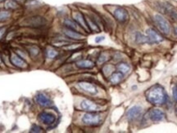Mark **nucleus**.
I'll return each mask as SVG.
<instances>
[{
  "label": "nucleus",
  "instance_id": "nucleus-20",
  "mask_svg": "<svg viewBox=\"0 0 177 133\" xmlns=\"http://www.w3.org/2000/svg\"><path fill=\"white\" fill-rule=\"evenodd\" d=\"M45 23L43 18H40V16H35L28 20V25L33 27H40Z\"/></svg>",
  "mask_w": 177,
  "mask_h": 133
},
{
  "label": "nucleus",
  "instance_id": "nucleus-24",
  "mask_svg": "<svg viewBox=\"0 0 177 133\" xmlns=\"http://www.w3.org/2000/svg\"><path fill=\"white\" fill-rule=\"evenodd\" d=\"M116 68H117V69L119 70L120 72L122 73L123 74H127V73L130 71V65H127L126 63H123V62H121V63H119L118 65H116Z\"/></svg>",
  "mask_w": 177,
  "mask_h": 133
},
{
  "label": "nucleus",
  "instance_id": "nucleus-9",
  "mask_svg": "<svg viewBox=\"0 0 177 133\" xmlns=\"http://www.w3.org/2000/svg\"><path fill=\"white\" fill-rule=\"evenodd\" d=\"M81 109L87 112H98L102 109V107L90 100H84L80 103Z\"/></svg>",
  "mask_w": 177,
  "mask_h": 133
},
{
  "label": "nucleus",
  "instance_id": "nucleus-25",
  "mask_svg": "<svg viewBox=\"0 0 177 133\" xmlns=\"http://www.w3.org/2000/svg\"><path fill=\"white\" fill-rule=\"evenodd\" d=\"M58 56V51L53 48H48L46 50V57L48 59H54Z\"/></svg>",
  "mask_w": 177,
  "mask_h": 133
},
{
  "label": "nucleus",
  "instance_id": "nucleus-16",
  "mask_svg": "<svg viewBox=\"0 0 177 133\" xmlns=\"http://www.w3.org/2000/svg\"><path fill=\"white\" fill-rule=\"evenodd\" d=\"M63 34L67 38L73 40H83L85 39L83 34H81L79 32L75 31V30H72V29H67V28H65L63 29Z\"/></svg>",
  "mask_w": 177,
  "mask_h": 133
},
{
  "label": "nucleus",
  "instance_id": "nucleus-1",
  "mask_svg": "<svg viewBox=\"0 0 177 133\" xmlns=\"http://www.w3.org/2000/svg\"><path fill=\"white\" fill-rule=\"evenodd\" d=\"M146 99L150 104L158 106L166 103L167 96L163 87L159 84H156L147 91Z\"/></svg>",
  "mask_w": 177,
  "mask_h": 133
},
{
  "label": "nucleus",
  "instance_id": "nucleus-4",
  "mask_svg": "<svg viewBox=\"0 0 177 133\" xmlns=\"http://www.w3.org/2000/svg\"><path fill=\"white\" fill-rule=\"evenodd\" d=\"M37 119L42 124L49 126V125H52V124L54 123L56 119H57V117L53 112L44 110V111L40 112V114H38Z\"/></svg>",
  "mask_w": 177,
  "mask_h": 133
},
{
  "label": "nucleus",
  "instance_id": "nucleus-27",
  "mask_svg": "<svg viewBox=\"0 0 177 133\" xmlns=\"http://www.w3.org/2000/svg\"><path fill=\"white\" fill-rule=\"evenodd\" d=\"M30 132L33 133H40V132H43V128L41 127L39 125H37V124H33L31 127H30Z\"/></svg>",
  "mask_w": 177,
  "mask_h": 133
},
{
  "label": "nucleus",
  "instance_id": "nucleus-34",
  "mask_svg": "<svg viewBox=\"0 0 177 133\" xmlns=\"http://www.w3.org/2000/svg\"><path fill=\"white\" fill-rule=\"evenodd\" d=\"M174 33H175V34L177 36V25L174 28Z\"/></svg>",
  "mask_w": 177,
  "mask_h": 133
},
{
  "label": "nucleus",
  "instance_id": "nucleus-10",
  "mask_svg": "<svg viewBox=\"0 0 177 133\" xmlns=\"http://www.w3.org/2000/svg\"><path fill=\"white\" fill-rule=\"evenodd\" d=\"M78 87L84 92H85L87 93L90 94V95H97L98 93V90L97 87L94 85L93 83H90V82H86V81H81L78 83Z\"/></svg>",
  "mask_w": 177,
  "mask_h": 133
},
{
  "label": "nucleus",
  "instance_id": "nucleus-31",
  "mask_svg": "<svg viewBox=\"0 0 177 133\" xmlns=\"http://www.w3.org/2000/svg\"><path fill=\"white\" fill-rule=\"evenodd\" d=\"M105 39L104 36H98L96 37V39H95V43H102L103 40Z\"/></svg>",
  "mask_w": 177,
  "mask_h": 133
},
{
  "label": "nucleus",
  "instance_id": "nucleus-22",
  "mask_svg": "<svg viewBox=\"0 0 177 133\" xmlns=\"http://www.w3.org/2000/svg\"><path fill=\"white\" fill-rule=\"evenodd\" d=\"M27 52L29 53L30 56V57H37L40 53V47H37V46H30V47L28 48V50H27Z\"/></svg>",
  "mask_w": 177,
  "mask_h": 133
},
{
  "label": "nucleus",
  "instance_id": "nucleus-32",
  "mask_svg": "<svg viewBox=\"0 0 177 133\" xmlns=\"http://www.w3.org/2000/svg\"><path fill=\"white\" fill-rule=\"evenodd\" d=\"M172 94H173V98L175 101L177 102V87H175L172 91Z\"/></svg>",
  "mask_w": 177,
  "mask_h": 133
},
{
  "label": "nucleus",
  "instance_id": "nucleus-30",
  "mask_svg": "<svg viewBox=\"0 0 177 133\" xmlns=\"http://www.w3.org/2000/svg\"><path fill=\"white\" fill-rule=\"evenodd\" d=\"M6 31H7V28L6 27H1L0 28V41L3 39L4 34H6Z\"/></svg>",
  "mask_w": 177,
  "mask_h": 133
},
{
  "label": "nucleus",
  "instance_id": "nucleus-8",
  "mask_svg": "<svg viewBox=\"0 0 177 133\" xmlns=\"http://www.w3.org/2000/svg\"><path fill=\"white\" fill-rule=\"evenodd\" d=\"M113 15H114L115 19L120 23H126L129 21V18H130L128 11L121 7H116V9L114 10Z\"/></svg>",
  "mask_w": 177,
  "mask_h": 133
},
{
  "label": "nucleus",
  "instance_id": "nucleus-28",
  "mask_svg": "<svg viewBox=\"0 0 177 133\" xmlns=\"http://www.w3.org/2000/svg\"><path fill=\"white\" fill-rule=\"evenodd\" d=\"M108 60V56L106 54V53H102L99 57L98 59V62L99 64H102V63H104L106 61Z\"/></svg>",
  "mask_w": 177,
  "mask_h": 133
},
{
  "label": "nucleus",
  "instance_id": "nucleus-35",
  "mask_svg": "<svg viewBox=\"0 0 177 133\" xmlns=\"http://www.w3.org/2000/svg\"><path fill=\"white\" fill-rule=\"evenodd\" d=\"M15 1H17V2H22V1H24V0H15Z\"/></svg>",
  "mask_w": 177,
  "mask_h": 133
},
{
  "label": "nucleus",
  "instance_id": "nucleus-12",
  "mask_svg": "<svg viewBox=\"0 0 177 133\" xmlns=\"http://www.w3.org/2000/svg\"><path fill=\"white\" fill-rule=\"evenodd\" d=\"M142 112H143V108L140 105H134L128 109L126 113L127 119L130 121H134L140 116Z\"/></svg>",
  "mask_w": 177,
  "mask_h": 133
},
{
  "label": "nucleus",
  "instance_id": "nucleus-36",
  "mask_svg": "<svg viewBox=\"0 0 177 133\" xmlns=\"http://www.w3.org/2000/svg\"><path fill=\"white\" fill-rule=\"evenodd\" d=\"M4 1H5V0H0V3H2V2H4Z\"/></svg>",
  "mask_w": 177,
  "mask_h": 133
},
{
  "label": "nucleus",
  "instance_id": "nucleus-2",
  "mask_svg": "<svg viewBox=\"0 0 177 133\" xmlns=\"http://www.w3.org/2000/svg\"><path fill=\"white\" fill-rule=\"evenodd\" d=\"M81 121L85 125L90 127H97L101 124L103 118L97 112H88L83 115Z\"/></svg>",
  "mask_w": 177,
  "mask_h": 133
},
{
  "label": "nucleus",
  "instance_id": "nucleus-15",
  "mask_svg": "<svg viewBox=\"0 0 177 133\" xmlns=\"http://www.w3.org/2000/svg\"><path fill=\"white\" fill-rule=\"evenodd\" d=\"M85 17L87 26H88L90 31H92V32L94 33L100 32L99 25H98V23L96 22V21H95L93 17H91L90 16H85Z\"/></svg>",
  "mask_w": 177,
  "mask_h": 133
},
{
  "label": "nucleus",
  "instance_id": "nucleus-26",
  "mask_svg": "<svg viewBox=\"0 0 177 133\" xmlns=\"http://www.w3.org/2000/svg\"><path fill=\"white\" fill-rule=\"evenodd\" d=\"M11 13L8 11H0V22H4L10 18Z\"/></svg>",
  "mask_w": 177,
  "mask_h": 133
},
{
  "label": "nucleus",
  "instance_id": "nucleus-33",
  "mask_svg": "<svg viewBox=\"0 0 177 133\" xmlns=\"http://www.w3.org/2000/svg\"><path fill=\"white\" fill-rule=\"evenodd\" d=\"M4 60H3V56H2V55L0 54V68H2V67H4Z\"/></svg>",
  "mask_w": 177,
  "mask_h": 133
},
{
  "label": "nucleus",
  "instance_id": "nucleus-6",
  "mask_svg": "<svg viewBox=\"0 0 177 133\" xmlns=\"http://www.w3.org/2000/svg\"><path fill=\"white\" fill-rule=\"evenodd\" d=\"M158 7L160 11L167 15L174 21H177V11L171 4H169L168 2H162L159 4Z\"/></svg>",
  "mask_w": 177,
  "mask_h": 133
},
{
  "label": "nucleus",
  "instance_id": "nucleus-7",
  "mask_svg": "<svg viewBox=\"0 0 177 133\" xmlns=\"http://www.w3.org/2000/svg\"><path fill=\"white\" fill-rule=\"evenodd\" d=\"M35 101L38 105H40V107L43 108H48L50 107L51 105L53 104V102L51 101V99L48 96L47 94L43 93V92H38L35 97Z\"/></svg>",
  "mask_w": 177,
  "mask_h": 133
},
{
  "label": "nucleus",
  "instance_id": "nucleus-37",
  "mask_svg": "<svg viewBox=\"0 0 177 133\" xmlns=\"http://www.w3.org/2000/svg\"><path fill=\"white\" fill-rule=\"evenodd\" d=\"M176 114L177 115V109H176Z\"/></svg>",
  "mask_w": 177,
  "mask_h": 133
},
{
  "label": "nucleus",
  "instance_id": "nucleus-29",
  "mask_svg": "<svg viewBox=\"0 0 177 133\" xmlns=\"http://www.w3.org/2000/svg\"><path fill=\"white\" fill-rule=\"evenodd\" d=\"M15 52H16L17 55H19V56H20L21 57L23 58V59H26V58H28V55H27V53L25 52L24 51L20 50V49H17Z\"/></svg>",
  "mask_w": 177,
  "mask_h": 133
},
{
  "label": "nucleus",
  "instance_id": "nucleus-13",
  "mask_svg": "<svg viewBox=\"0 0 177 133\" xmlns=\"http://www.w3.org/2000/svg\"><path fill=\"white\" fill-rule=\"evenodd\" d=\"M73 19L79 24V26H80L84 30H85V31H90L88 26H87L85 17V16H84L82 13H80L79 11L75 12V13L73 14Z\"/></svg>",
  "mask_w": 177,
  "mask_h": 133
},
{
  "label": "nucleus",
  "instance_id": "nucleus-14",
  "mask_svg": "<svg viewBox=\"0 0 177 133\" xmlns=\"http://www.w3.org/2000/svg\"><path fill=\"white\" fill-rule=\"evenodd\" d=\"M149 118L152 122H161L165 119V114L161 109H152L150 111Z\"/></svg>",
  "mask_w": 177,
  "mask_h": 133
},
{
  "label": "nucleus",
  "instance_id": "nucleus-18",
  "mask_svg": "<svg viewBox=\"0 0 177 133\" xmlns=\"http://www.w3.org/2000/svg\"><path fill=\"white\" fill-rule=\"evenodd\" d=\"M123 78H124V74L122 73L120 71H116V72L112 73L111 76L109 77V81L113 85H116L122 81Z\"/></svg>",
  "mask_w": 177,
  "mask_h": 133
},
{
  "label": "nucleus",
  "instance_id": "nucleus-5",
  "mask_svg": "<svg viewBox=\"0 0 177 133\" xmlns=\"http://www.w3.org/2000/svg\"><path fill=\"white\" fill-rule=\"evenodd\" d=\"M9 61L11 62V64L14 67L20 69H25L28 68V64L27 62L21 57L19 55H17L16 52H11L9 55Z\"/></svg>",
  "mask_w": 177,
  "mask_h": 133
},
{
  "label": "nucleus",
  "instance_id": "nucleus-21",
  "mask_svg": "<svg viewBox=\"0 0 177 133\" xmlns=\"http://www.w3.org/2000/svg\"><path fill=\"white\" fill-rule=\"evenodd\" d=\"M134 39L135 42L139 44H144V43H149L148 36H145L144 34H143L140 32H136L134 35Z\"/></svg>",
  "mask_w": 177,
  "mask_h": 133
},
{
  "label": "nucleus",
  "instance_id": "nucleus-19",
  "mask_svg": "<svg viewBox=\"0 0 177 133\" xmlns=\"http://www.w3.org/2000/svg\"><path fill=\"white\" fill-rule=\"evenodd\" d=\"M76 65L79 69H93L94 67V63L90 60H79L76 61Z\"/></svg>",
  "mask_w": 177,
  "mask_h": 133
},
{
  "label": "nucleus",
  "instance_id": "nucleus-11",
  "mask_svg": "<svg viewBox=\"0 0 177 133\" xmlns=\"http://www.w3.org/2000/svg\"><path fill=\"white\" fill-rule=\"evenodd\" d=\"M146 34H147V36H148L150 44L160 43L164 40L163 39V37L160 34L157 32L155 29H152V28H149V29H147Z\"/></svg>",
  "mask_w": 177,
  "mask_h": 133
},
{
  "label": "nucleus",
  "instance_id": "nucleus-3",
  "mask_svg": "<svg viewBox=\"0 0 177 133\" xmlns=\"http://www.w3.org/2000/svg\"><path fill=\"white\" fill-rule=\"evenodd\" d=\"M154 20H155V22L158 29H160V31L164 34L165 35H168L170 32V26L169 22L167 21L163 15L159 14V13H157L154 16Z\"/></svg>",
  "mask_w": 177,
  "mask_h": 133
},
{
  "label": "nucleus",
  "instance_id": "nucleus-17",
  "mask_svg": "<svg viewBox=\"0 0 177 133\" xmlns=\"http://www.w3.org/2000/svg\"><path fill=\"white\" fill-rule=\"evenodd\" d=\"M64 25H65L66 28L70 29H72V30H75V31H77V32H81L82 30H84L77 23V22L75 21V20H72V19L70 18H66L64 20Z\"/></svg>",
  "mask_w": 177,
  "mask_h": 133
},
{
  "label": "nucleus",
  "instance_id": "nucleus-23",
  "mask_svg": "<svg viewBox=\"0 0 177 133\" xmlns=\"http://www.w3.org/2000/svg\"><path fill=\"white\" fill-rule=\"evenodd\" d=\"M19 7V4L15 0H7L5 3V8L8 10H15Z\"/></svg>",
  "mask_w": 177,
  "mask_h": 133
}]
</instances>
